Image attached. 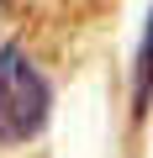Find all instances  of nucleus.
I'll return each mask as SVG.
<instances>
[{"instance_id": "f257e3e1", "label": "nucleus", "mask_w": 153, "mask_h": 158, "mask_svg": "<svg viewBox=\"0 0 153 158\" xmlns=\"http://www.w3.org/2000/svg\"><path fill=\"white\" fill-rule=\"evenodd\" d=\"M53 85L27 53V42H0V148H21L48 127Z\"/></svg>"}]
</instances>
